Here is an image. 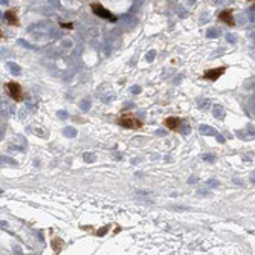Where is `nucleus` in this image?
I'll use <instances>...</instances> for the list:
<instances>
[{"mask_svg": "<svg viewBox=\"0 0 255 255\" xmlns=\"http://www.w3.org/2000/svg\"><path fill=\"white\" fill-rule=\"evenodd\" d=\"M52 248H54V251L57 252V254H60L61 252V249H63V241H61V238H54L52 240Z\"/></svg>", "mask_w": 255, "mask_h": 255, "instance_id": "8", "label": "nucleus"}, {"mask_svg": "<svg viewBox=\"0 0 255 255\" xmlns=\"http://www.w3.org/2000/svg\"><path fill=\"white\" fill-rule=\"evenodd\" d=\"M0 38H3V32H2V29H0Z\"/></svg>", "mask_w": 255, "mask_h": 255, "instance_id": "10", "label": "nucleus"}, {"mask_svg": "<svg viewBox=\"0 0 255 255\" xmlns=\"http://www.w3.org/2000/svg\"><path fill=\"white\" fill-rule=\"evenodd\" d=\"M61 26H63V28H69V29H72V28H74L70 23H61Z\"/></svg>", "mask_w": 255, "mask_h": 255, "instance_id": "9", "label": "nucleus"}, {"mask_svg": "<svg viewBox=\"0 0 255 255\" xmlns=\"http://www.w3.org/2000/svg\"><path fill=\"white\" fill-rule=\"evenodd\" d=\"M6 89H8V92H9V95H11V98L14 101H22L23 99V90H22V87H20L18 83L11 81V83L6 84Z\"/></svg>", "mask_w": 255, "mask_h": 255, "instance_id": "4", "label": "nucleus"}, {"mask_svg": "<svg viewBox=\"0 0 255 255\" xmlns=\"http://www.w3.org/2000/svg\"><path fill=\"white\" fill-rule=\"evenodd\" d=\"M218 20L223 22V23H226L228 26H234V25H235L234 15H232V9H225V11H221L220 15H218Z\"/></svg>", "mask_w": 255, "mask_h": 255, "instance_id": "5", "label": "nucleus"}, {"mask_svg": "<svg viewBox=\"0 0 255 255\" xmlns=\"http://www.w3.org/2000/svg\"><path fill=\"white\" fill-rule=\"evenodd\" d=\"M118 124H119L121 127L130 128V130H139V128H142V126H144L139 118H136V116H133V115H130V113H122V115L118 118Z\"/></svg>", "mask_w": 255, "mask_h": 255, "instance_id": "1", "label": "nucleus"}, {"mask_svg": "<svg viewBox=\"0 0 255 255\" xmlns=\"http://www.w3.org/2000/svg\"><path fill=\"white\" fill-rule=\"evenodd\" d=\"M90 8H92L93 14H96V15L101 17V18H106V20H109V22H116V20H118L109 9H106V8H104L102 5H99V3H92Z\"/></svg>", "mask_w": 255, "mask_h": 255, "instance_id": "2", "label": "nucleus"}, {"mask_svg": "<svg viewBox=\"0 0 255 255\" xmlns=\"http://www.w3.org/2000/svg\"><path fill=\"white\" fill-rule=\"evenodd\" d=\"M5 18H6V22H8L9 25H12V26H18V17H17L15 9H8V11L5 12Z\"/></svg>", "mask_w": 255, "mask_h": 255, "instance_id": "7", "label": "nucleus"}, {"mask_svg": "<svg viewBox=\"0 0 255 255\" xmlns=\"http://www.w3.org/2000/svg\"><path fill=\"white\" fill-rule=\"evenodd\" d=\"M225 72H226V67H225V66H220V67H215V69H208V70L202 75V78H203V80H208V81H217L221 75H225Z\"/></svg>", "mask_w": 255, "mask_h": 255, "instance_id": "3", "label": "nucleus"}, {"mask_svg": "<svg viewBox=\"0 0 255 255\" xmlns=\"http://www.w3.org/2000/svg\"><path fill=\"white\" fill-rule=\"evenodd\" d=\"M180 118H177V116H170V118H167L165 121H164V126L171 130V131H179V127H180Z\"/></svg>", "mask_w": 255, "mask_h": 255, "instance_id": "6", "label": "nucleus"}]
</instances>
